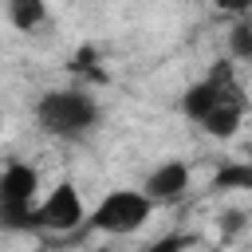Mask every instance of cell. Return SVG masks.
<instances>
[{"label":"cell","mask_w":252,"mask_h":252,"mask_svg":"<svg viewBox=\"0 0 252 252\" xmlns=\"http://www.w3.org/2000/svg\"><path fill=\"white\" fill-rule=\"evenodd\" d=\"M35 122L51 138L83 142L87 134L98 130L102 110L87 91H43V98L35 102Z\"/></svg>","instance_id":"cell-1"},{"label":"cell","mask_w":252,"mask_h":252,"mask_svg":"<svg viewBox=\"0 0 252 252\" xmlns=\"http://www.w3.org/2000/svg\"><path fill=\"white\" fill-rule=\"evenodd\" d=\"M35 197H39L35 165L12 161L0 173V228H12V232L35 228Z\"/></svg>","instance_id":"cell-2"},{"label":"cell","mask_w":252,"mask_h":252,"mask_svg":"<svg viewBox=\"0 0 252 252\" xmlns=\"http://www.w3.org/2000/svg\"><path fill=\"white\" fill-rule=\"evenodd\" d=\"M150 213H154V201L142 189H114L94 205V213L87 217V228L106 236H126V232H138L150 220Z\"/></svg>","instance_id":"cell-3"},{"label":"cell","mask_w":252,"mask_h":252,"mask_svg":"<svg viewBox=\"0 0 252 252\" xmlns=\"http://www.w3.org/2000/svg\"><path fill=\"white\" fill-rule=\"evenodd\" d=\"M87 220L83 213V197L71 181H59L39 205H35V228H47V232H75L79 224Z\"/></svg>","instance_id":"cell-4"},{"label":"cell","mask_w":252,"mask_h":252,"mask_svg":"<svg viewBox=\"0 0 252 252\" xmlns=\"http://www.w3.org/2000/svg\"><path fill=\"white\" fill-rule=\"evenodd\" d=\"M189 189V165L181 158L173 161H161L146 181H142V193L154 201V205H165V201H177L181 193Z\"/></svg>","instance_id":"cell-5"},{"label":"cell","mask_w":252,"mask_h":252,"mask_svg":"<svg viewBox=\"0 0 252 252\" xmlns=\"http://www.w3.org/2000/svg\"><path fill=\"white\" fill-rule=\"evenodd\" d=\"M240 118H244V94L232 91V94H224V98H220L197 126H201L209 138H232L236 126H240Z\"/></svg>","instance_id":"cell-6"},{"label":"cell","mask_w":252,"mask_h":252,"mask_svg":"<svg viewBox=\"0 0 252 252\" xmlns=\"http://www.w3.org/2000/svg\"><path fill=\"white\" fill-rule=\"evenodd\" d=\"M4 12L16 32H35L47 20V0H4Z\"/></svg>","instance_id":"cell-7"},{"label":"cell","mask_w":252,"mask_h":252,"mask_svg":"<svg viewBox=\"0 0 252 252\" xmlns=\"http://www.w3.org/2000/svg\"><path fill=\"white\" fill-rule=\"evenodd\" d=\"M228 55L240 59V63H252V20L248 16H240L228 28Z\"/></svg>","instance_id":"cell-8"},{"label":"cell","mask_w":252,"mask_h":252,"mask_svg":"<svg viewBox=\"0 0 252 252\" xmlns=\"http://www.w3.org/2000/svg\"><path fill=\"white\" fill-rule=\"evenodd\" d=\"M213 189H248L252 193V161H236V165L217 169Z\"/></svg>","instance_id":"cell-9"},{"label":"cell","mask_w":252,"mask_h":252,"mask_svg":"<svg viewBox=\"0 0 252 252\" xmlns=\"http://www.w3.org/2000/svg\"><path fill=\"white\" fill-rule=\"evenodd\" d=\"M138 252H189V240L173 232V236H161V240H154V244H146Z\"/></svg>","instance_id":"cell-10"},{"label":"cell","mask_w":252,"mask_h":252,"mask_svg":"<svg viewBox=\"0 0 252 252\" xmlns=\"http://www.w3.org/2000/svg\"><path fill=\"white\" fill-rule=\"evenodd\" d=\"M213 4H217L220 12H240V16L252 12V0H213Z\"/></svg>","instance_id":"cell-11"},{"label":"cell","mask_w":252,"mask_h":252,"mask_svg":"<svg viewBox=\"0 0 252 252\" xmlns=\"http://www.w3.org/2000/svg\"><path fill=\"white\" fill-rule=\"evenodd\" d=\"M240 224H244V213H240V209H232V213H224V228H228V232H236Z\"/></svg>","instance_id":"cell-12"},{"label":"cell","mask_w":252,"mask_h":252,"mask_svg":"<svg viewBox=\"0 0 252 252\" xmlns=\"http://www.w3.org/2000/svg\"><path fill=\"white\" fill-rule=\"evenodd\" d=\"M205 252H220V248H205Z\"/></svg>","instance_id":"cell-13"},{"label":"cell","mask_w":252,"mask_h":252,"mask_svg":"<svg viewBox=\"0 0 252 252\" xmlns=\"http://www.w3.org/2000/svg\"><path fill=\"white\" fill-rule=\"evenodd\" d=\"M0 126H4V114H0Z\"/></svg>","instance_id":"cell-14"},{"label":"cell","mask_w":252,"mask_h":252,"mask_svg":"<svg viewBox=\"0 0 252 252\" xmlns=\"http://www.w3.org/2000/svg\"><path fill=\"white\" fill-rule=\"evenodd\" d=\"M39 252H43V248H39Z\"/></svg>","instance_id":"cell-15"}]
</instances>
